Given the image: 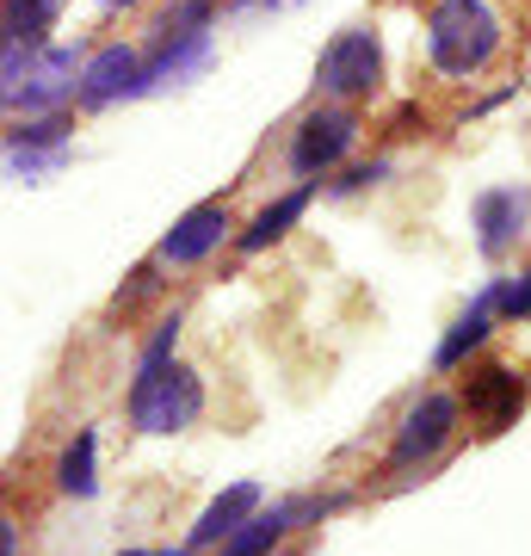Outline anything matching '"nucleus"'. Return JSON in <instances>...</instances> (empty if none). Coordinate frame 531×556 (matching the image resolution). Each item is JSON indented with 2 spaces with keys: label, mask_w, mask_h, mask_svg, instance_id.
<instances>
[{
  "label": "nucleus",
  "mask_w": 531,
  "mask_h": 556,
  "mask_svg": "<svg viewBox=\"0 0 531 556\" xmlns=\"http://www.w3.org/2000/svg\"><path fill=\"white\" fill-rule=\"evenodd\" d=\"M105 7H137V0H105Z\"/></svg>",
  "instance_id": "obj_19"
},
{
  "label": "nucleus",
  "mask_w": 531,
  "mask_h": 556,
  "mask_svg": "<svg viewBox=\"0 0 531 556\" xmlns=\"http://www.w3.org/2000/svg\"><path fill=\"white\" fill-rule=\"evenodd\" d=\"M476 223H482V248L501 254L513 241V229L526 223V199H519V192H489V199L476 204Z\"/></svg>",
  "instance_id": "obj_11"
},
{
  "label": "nucleus",
  "mask_w": 531,
  "mask_h": 556,
  "mask_svg": "<svg viewBox=\"0 0 531 556\" xmlns=\"http://www.w3.org/2000/svg\"><path fill=\"white\" fill-rule=\"evenodd\" d=\"M303 204H309V192H291V199H278L273 211H260V217H254V229L241 236V248L254 254V248H266V241H278V236H285V223H296V217H303Z\"/></svg>",
  "instance_id": "obj_15"
},
{
  "label": "nucleus",
  "mask_w": 531,
  "mask_h": 556,
  "mask_svg": "<svg viewBox=\"0 0 531 556\" xmlns=\"http://www.w3.org/2000/svg\"><path fill=\"white\" fill-rule=\"evenodd\" d=\"M452 420H457V402H452V396H427V402L408 415V427H402V439H395V457H390V464L433 457L439 445H445V433H452Z\"/></svg>",
  "instance_id": "obj_8"
},
{
  "label": "nucleus",
  "mask_w": 531,
  "mask_h": 556,
  "mask_svg": "<svg viewBox=\"0 0 531 556\" xmlns=\"http://www.w3.org/2000/svg\"><path fill=\"white\" fill-rule=\"evenodd\" d=\"M56 7L62 0H7V43H31L43 38V25L56 20Z\"/></svg>",
  "instance_id": "obj_13"
},
{
  "label": "nucleus",
  "mask_w": 531,
  "mask_h": 556,
  "mask_svg": "<svg viewBox=\"0 0 531 556\" xmlns=\"http://www.w3.org/2000/svg\"><path fill=\"white\" fill-rule=\"evenodd\" d=\"M489 321H494V298H489V291H482V298H476V309H470V316H464V321H457V328H452V340L439 346V365H457V358L470 353L476 340L489 334Z\"/></svg>",
  "instance_id": "obj_14"
},
{
  "label": "nucleus",
  "mask_w": 531,
  "mask_h": 556,
  "mask_svg": "<svg viewBox=\"0 0 531 556\" xmlns=\"http://www.w3.org/2000/svg\"><path fill=\"white\" fill-rule=\"evenodd\" d=\"M427 43L445 75H476L501 50V20L489 13V0H445L427 25Z\"/></svg>",
  "instance_id": "obj_1"
},
{
  "label": "nucleus",
  "mask_w": 531,
  "mask_h": 556,
  "mask_svg": "<svg viewBox=\"0 0 531 556\" xmlns=\"http://www.w3.org/2000/svg\"><path fill=\"white\" fill-rule=\"evenodd\" d=\"M62 93H75V56L68 50H25V43H7V105L13 112H38V105H56Z\"/></svg>",
  "instance_id": "obj_2"
},
{
  "label": "nucleus",
  "mask_w": 531,
  "mask_h": 556,
  "mask_svg": "<svg viewBox=\"0 0 531 556\" xmlns=\"http://www.w3.org/2000/svg\"><path fill=\"white\" fill-rule=\"evenodd\" d=\"M130 408H137V427L142 433H174V427H186V420L204 408V390H198L192 371H142L137 378V396H130Z\"/></svg>",
  "instance_id": "obj_3"
},
{
  "label": "nucleus",
  "mask_w": 531,
  "mask_h": 556,
  "mask_svg": "<svg viewBox=\"0 0 531 556\" xmlns=\"http://www.w3.org/2000/svg\"><path fill=\"white\" fill-rule=\"evenodd\" d=\"M223 229H229L223 204H204V211H192V217L174 229V236L161 241V260H174V266H192V260H204V254H211V248L223 241Z\"/></svg>",
  "instance_id": "obj_9"
},
{
  "label": "nucleus",
  "mask_w": 531,
  "mask_h": 556,
  "mask_svg": "<svg viewBox=\"0 0 531 556\" xmlns=\"http://www.w3.org/2000/svg\"><path fill=\"white\" fill-rule=\"evenodd\" d=\"M489 298H494V309H501V316H526V309H531V273L501 278V285H494Z\"/></svg>",
  "instance_id": "obj_18"
},
{
  "label": "nucleus",
  "mask_w": 531,
  "mask_h": 556,
  "mask_svg": "<svg viewBox=\"0 0 531 556\" xmlns=\"http://www.w3.org/2000/svg\"><path fill=\"white\" fill-rule=\"evenodd\" d=\"M161 556H186V551H161Z\"/></svg>",
  "instance_id": "obj_20"
},
{
  "label": "nucleus",
  "mask_w": 531,
  "mask_h": 556,
  "mask_svg": "<svg viewBox=\"0 0 531 556\" xmlns=\"http://www.w3.org/2000/svg\"><path fill=\"white\" fill-rule=\"evenodd\" d=\"M204 56H211V31L161 38V56L149 62V87H161V80H179V75H192V68H204Z\"/></svg>",
  "instance_id": "obj_10"
},
{
  "label": "nucleus",
  "mask_w": 531,
  "mask_h": 556,
  "mask_svg": "<svg viewBox=\"0 0 531 556\" xmlns=\"http://www.w3.org/2000/svg\"><path fill=\"white\" fill-rule=\"evenodd\" d=\"M62 489H75V495L93 489V439H75V452L62 457Z\"/></svg>",
  "instance_id": "obj_17"
},
{
  "label": "nucleus",
  "mask_w": 531,
  "mask_h": 556,
  "mask_svg": "<svg viewBox=\"0 0 531 556\" xmlns=\"http://www.w3.org/2000/svg\"><path fill=\"white\" fill-rule=\"evenodd\" d=\"M254 501H260V489H254V482H241V489H229V495H223L217 507H211V514L198 519L192 544H211V538H229V532H236V519L248 514V507H254Z\"/></svg>",
  "instance_id": "obj_12"
},
{
  "label": "nucleus",
  "mask_w": 531,
  "mask_h": 556,
  "mask_svg": "<svg viewBox=\"0 0 531 556\" xmlns=\"http://www.w3.org/2000/svg\"><path fill=\"white\" fill-rule=\"evenodd\" d=\"M464 408H470V420L482 427V433H501V427L526 408V383L513 378L507 365H489V371H476V378H470Z\"/></svg>",
  "instance_id": "obj_6"
},
{
  "label": "nucleus",
  "mask_w": 531,
  "mask_h": 556,
  "mask_svg": "<svg viewBox=\"0 0 531 556\" xmlns=\"http://www.w3.org/2000/svg\"><path fill=\"white\" fill-rule=\"evenodd\" d=\"M383 80V50H377L371 31H340L328 50H321V87L340 93V100H358Z\"/></svg>",
  "instance_id": "obj_4"
},
{
  "label": "nucleus",
  "mask_w": 531,
  "mask_h": 556,
  "mask_svg": "<svg viewBox=\"0 0 531 556\" xmlns=\"http://www.w3.org/2000/svg\"><path fill=\"white\" fill-rule=\"evenodd\" d=\"M353 137H358L353 112H315V118H303V130H296L291 167L296 174H321V167H334V161L353 149Z\"/></svg>",
  "instance_id": "obj_5"
},
{
  "label": "nucleus",
  "mask_w": 531,
  "mask_h": 556,
  "mask_svg": "<svg viewBox=\"0 0 531 556\" xmlns=\"http://www.w3.org/2000/svg\"><path fill=\"white\" fill-rule=\"evenodd\" d=\"M291 526V507H278V514H266V519H254L248 532H236V544H229V556H260L266 544H273L278 532Z\"/></svg>",
  "instance_id": "obj_16"
},
{
  "label": "nucleus",
  "mask_w": 531,
  "mask_h": 556,
  "mask_svg": "<svg viewBox=\"0 0 531 556\" xmlns=\"http://www.w3.org/2000/svg\"><path fill=\"white\" fill-rule=\"evenodd\" d=\"M142 87H149V68H142V56L124 50V43H112L105 56H93L80 68V100L87 105H105V100H118V93H142Z\"/></svg>",
  "instance_id": "obj_7"
}]
</instances>
